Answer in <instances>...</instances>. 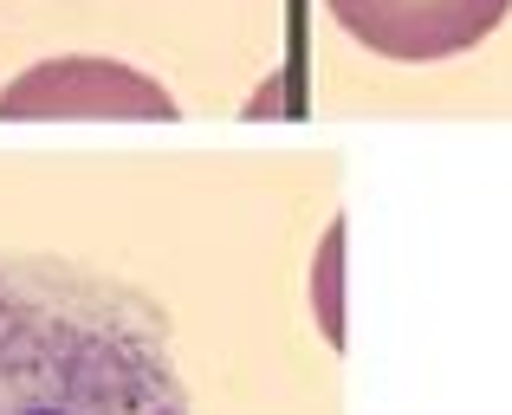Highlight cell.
Returning <instances> with one entry per match:
<instances>
[{
  "mask_svg": "<svg viewBox=\"0 0 512 415\" xmlns=\"http://www.w3.org/2000/svg\"><path fill=\"white\" fill-rule=\"evenodd\" d=\"M325 13L389 65H441L474 52L512 0H325Z\"/></svg>",
  "mask_w": 512,
  "mask_h": 415,
  "instance_id": "obj_2",
  "label": "cell"
},
{
  "mask_svg": "<svg viewBox=\"0 0 512 415\" xmlns=\"http://www.w3.org/2000/svg\"><path fill=\"white\" fill-rule=\"evenodd\" d=\"M312 318H318V338L331 351H344V221L325 227L318 240V266H312Z\"/></svg>",
  "mask_w": 512,
  "mask_h": 415,
  "instance_id": "obj_4",
  "label": "cell"
},
{
  "mask_svg": "<svg viewBox=\"0 0 512 415\" xmlns=\"http://www.w3.org/2000/svg\"><path fill=\"white\" fill-rule=\"evenodd\" d=\"M0 415H188L163 305L72 260L0 253Z\"/></svg>",
  "mask_w": 512,
  "mask_h": 415,
  "instance_id": "obj_1",
  "label": "cell"
},
{
  "mask_svg": "<svg viewBox=\"0 0 512 415\" xmlns=\"http://www.w3.org/2000/svg\"><path fill=\"white\" fill-rule=\"evenodd\" d=\"M182 104L169 85L143 78L137 65L98 59V52H72V59H39L0 91V117H175Z\"/></svg>",
  "mask_w": 512,
  "mask_h": 415,
  "instance_id": "obj_3",
  "label": "cell"
}]
</instances>
